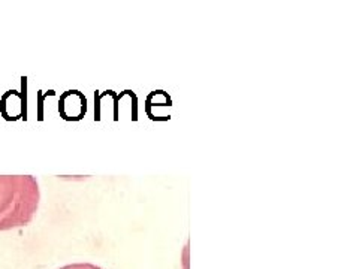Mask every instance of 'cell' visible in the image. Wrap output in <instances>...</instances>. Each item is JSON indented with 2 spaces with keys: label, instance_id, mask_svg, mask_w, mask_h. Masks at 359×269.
Masks as SVG:
<instances>
[{
  "label": "cell",
  "instance_id": "6da1fadb",
  "mask_svg": "<svg viewBox=\"0 0 359 269\" xmlns=\"http://www.w3.org/2000/svg\"><path fill=\"white\" fill-rule=\"evenodd\" d=\"M39 184L32 175H0V232L25 228L38 212Z\"/></svg>",
  "mask_w": 359,
  "mask_h": 269
},
{
  "label": "cell",
  "instance_id": "7a4b0ae2",
  "mask_svg": "<svg viewBox=\"0 0 359 269\" xmlns=\"http://www.w3.org/2000/svg\"><path fill=\"white\" fill-rule=\"evenodd\" d=\"M60 269H102V268H99L93 263H72V265H66Z\"/></svg>",
  "mask_w": 359,
  "mask_h": 269
}]
</instances>
